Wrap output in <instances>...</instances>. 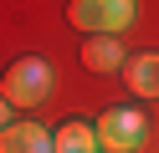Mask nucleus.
I'll list each match as a JSON object with an SVG mask.
<instances>
[{"label":"nucleus","instance_id":"423d86ee","mask_svg":"<svg viewBox=\"0 0 159 153\" xmlns=\"http://www.w3.org/2000/svg\"><path fill=\"white\" fill-rule=\"evenodd\" d=\"M0 153H52V133L36 117H16L11 128L0 133Z\"/></svg>","mask_w":159,"mask_h":153},{"label":"nucleus","instance_id":"f03ea898","mask_svg":"<svg viewBox=\"0 0 159 153\" xmlns=\"http://www.w3.org/2000/svg\"><path fill=\"white\" fill-rule=\"evenodd\" d=\"M67 20L82 36H123L139 20V0H67Z\"/></svg>","mask_w":159,"mask_h":153},{"label":"nucleus","instance_id":"0eeeda50","mask_svg":"<svg viewBox=\"0 0 159 153\" xmlns=\"http://www.w3.org/2000/svg\"><path fill=\"white\" fill-rule=\"evenodd\" d=\"M52 153H103L98 148V122L87 117H67L52 128Z\"/></svg>","mask_w":159,"mask_h":153},{"label":"nucleus","instance_id":"f257e3e1","mask_svg":"<svg viewBox=\"0 0 159 153\" xmlns=\"http://www.w3.org/2000/svg\"><path fill=\"white\" fill-rule=\"evenodd\" d=\"M0 97L11 102L16 112H31L52 97V61L46 56H16L0 77Z\"/></svg>","mask_w":159,"mask_h":153},{"label":"nucleus","instance_id":"20e7f679","mask_svg":"<svg viewBox=\"0 0 159 153\" xmlns=\"http://www.w3.org/2000/svg\"><path fill=\"white\" fill-rule=\"evenodd\" d=\"M123 87L134 97H144V102H159V51H128Z\"/></svg>","mask_w":159,"mask_h":153},{"label":"nucleus","instance_id":"39448f33","mask_svg":"<svg viewBox=\"0 0 159 153\" xmlns=\"http://www.w3.org/2000/svg\"><path fill=\"white\" fill-rule=\"evenodd\" d=\"M128 51H123V36H82V66L98 71V77H113L123 71Z\"/></svg>","mask_w":159,"mask_h":153},{"label":"nucleus","instance_id":"7ed1b4c3","mask_svg":"<svg viewBox=\"0 0 159 153\" xmlns=\"http://www.w3.org/2000/svg\"><path fill=\"white\" fill-rule=\"evenodd\" d=\"M149 138V122L139 107H108L98 117V148L103 153H139Z\"/></svg>","mask_w":159,"mask_h":153},{"label":"nucleus","instance_id":"6e6552de","mask_svg":"<svg viewBox=\"0 0 159 153\" xmlns=\"http://www.w3.org/2000/svg\"><path fill=\"white\" fill-rule=\"evenodd\" d=\"M11 112H16V107H11V102H5V97H0V133H5V128H11V122H16Z\"/></svg>","mask_w":159,"mask_h":153}]
</instances>
